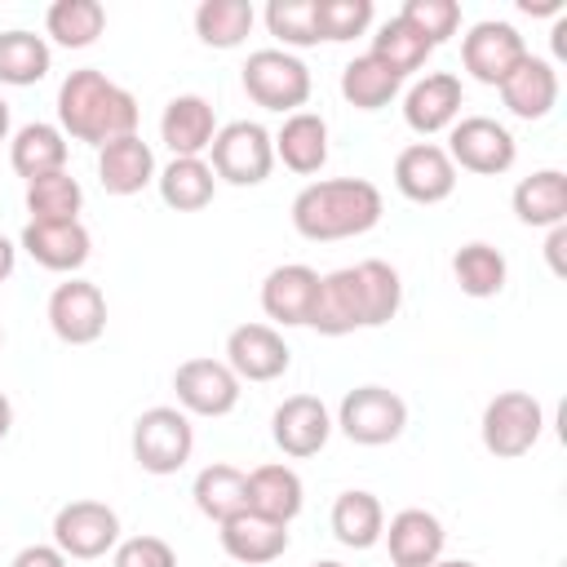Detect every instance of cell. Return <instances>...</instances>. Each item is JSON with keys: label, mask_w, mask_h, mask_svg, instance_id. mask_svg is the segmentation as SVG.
I'll use <instances>...</instances> for the list:
<instances>
[{"label": "cell", "mask_w": 567, "mask_h": 567, "mask_svg": "<svg viewBox=\"0 0 567 567\" xmlns=\"http://www.w3.org/2000/svg\"><path fill=\"white\" fill-rule=\"evenodd\" d=\"M368 53H372L377 62H385V66L403 80V75L421 71V66H425V58H430L434 49H430V40H421L403 18H390V22L372 35V49H368Z\"/></svg>", "instance_id": "f35d334b"}, {"label": "cell", "mask_w": 567, "mask_h": 567, "mask_svg": "<svg viewBox=\"0 0 567 567\" xmlns=\"http://www.w3.org/2000/svg\"><path fill=\"white\" fill-rule=\"evenodd\" d=\"M310 567H346V563H337V558H319V563H310Z\"/></svg>", "instance_id": "816d5d0a"}, {"label": "cell", "mask_w": 567, "mask_h": 567, "mask_svg": "<svg viewBox=\"0 0 567 567\" xmlns=\"http://www.w3.org/2000/svg\"><path fill=\"white\" fill-rule=\"evenodd\" d=\"M385 532V509L372 492H341L332 501V536L346 549H372Z\"/></svg>", "instance_id": "1f68e13d"}, {"label": "cell", "mask_w": 567, "mask_h": 567, "mask_svg": "<svg viewBox=\"0 0 567 567\" xmlns=\"http://www.w3.org/2000/svg\"><path fill=\"white\" fill-rule=\"evenodd\" d=\"M275 159H284V168L301 177L319 173L328 164V120L315 111H292L275 133Z\"/></svg>", "instance_id": "cb8c5ba5"}, {"label": "cell", "mask_w": 567, "mask_h": 567, "mask_svg": "<svg viewBox=\"0 0 567 567\" xmlns=\"http://www.w3.org/2000/svg\"><path fill=\"white\" fill-rule=\"evenodd\" d=\"M501 102L518 120H545L554 111V102H558V71H554V62L527 53L518 62V71L501 84Z\"/></svg>", "instance_id": "603a6c76"}, {"label": "cell", "mask_w": 567, "mask_h": 567, "mask_svg": "<svg viewBox=\"0 0 567 567\" xmlns=\"http://www.w3.org/2000/svg\"><path fill=\"white\" fill-rule=\"evenodd\" d=\"M523 13H563V0H523Z\"/></svg>", "instance_id": "7dc6e473"}, {"label": "cell", "mask_w": 567, "mask_h": 567, "mask_svg": "<svg viewBox=\"0 0 567 567\" xmlns=\"http://www.w3.org/2000/svg\"><path fill=\"white\" fill-rule=\"evenodd\" d=\"M106 27V9L97 0H58L44 13V31L62 49H89Z\"/></svg>", "instance_id": "74e56055"}, {"label": "cell", "mask_w": 567, "mask_h": 567, "mask_svg": "<svg viewBox=\"0 0 567 567\" xmlns=\"http://www.w3.org/2000/svg\"><path fill=\"white\" fill-rule=\"evenodd\" d=\"M394 186L412 204H443L456 190V164L434 142H412L394 159Z\"/></svg>", "instance_id": "4fadbf2b"}, {"label": "cell", "mask_w": 567, "mask_h": 567, "mask_svg": "<svg viewBox=\"0 0 567 567\" xmlns=\"http://www.w3.org/2000/svg\"><path fill=\"white\" fill-rule=\"evenodd\" d=\"M354 270V288H359V306H363V328H381L399 315L403 306V284H399V270L381 257H368Z\"/></svg>", "instance_id": "f546056e"}, {"label": "cell", "mask_w": 567, "mask_h": 567, "mask_svg": "<svg viewBox=\"0 0 567 567\" xmlns=\"http://www.w3.org/2000/svg\"><path fill=\"white\" fill-rule=\"evenodd\" d=\"M434 567H478V563H470V558H439Z\"/></svg>", "instance_id": "f907efd6"}, {"label": "cell", "mask_w": 567, "mask_h": 567, "mask_svg": "<svg viewBox=\"0 0 567 567\" xmlns=\"http://www.w3.org/2000/svg\"><path fill=\"white\" fill-rule=\"evenodd\" d=\"M53 545L66 558H102L120 545V518L102 501H71L53 514Z\"/></svg>", "instance_id": "8fae6325"}, {"label": "cell", "mask_w": 567, "mask_h": 567, "mask_svg": "<svg viewBox=\"0 0 567 567\" xmlns=\"http://www.w3.org/2000/svg\"><path fill=\"white\" fill-rule=\"evenodd\" d=\"M80 208H84V190H80V182L66 168L27 182V213H31V221H80Z\"/></svg>", "instance_id": "8d00e7d4"}, {"label": "cell", "mask_w": 567, "mask_h": 567, "mask_svg": "<svg viewBox=\"0 0 567 567\" xmlns=\"http://www.w3.org/2000/svg\"><path fill=\"white\" fill-rule=\"evenodd\" d=\"M137 115H142L137 97L128 89H120L111 75H102L97 66L71 71L58 89V128L97 151L115 137L137 133Z\"/></svg>", "instance_id": "6da1fadb"}, {"label": "cell", "mask_w": 567, "mask_h": 567, "mask_svg": "<svg viewBox=\"0 0 567 567\" xmlns=\"http://www.w3.org/2000/svg\"><path fill=\"white\" fill-rule=\"evenodd\" d=\"M159 137L173 159H199L217 137V115L199 93H177L159 115Z\"/></svg>", "instance_id": "ac0fdd59"}, {"label": "cell", "mask_w": 567, "mask_h": 567, "mask_svg": "<svg viewBox=\"0 0 567 567\" xmlns=\"http://www.w3.org/2000/svg\"><path fill=\"white\" fill-rule=\"evenodd\" d=\"M252 4L248 0H204L195 9V35L208 49H239L244 35L252 31Z\"/></svg>", "instance_id": "d590c367"}, {"label": "cell", "mask_w": 567, "mask_h": 567, "mask_svg": "<svg viewBox=\"0 0 567 567\" xmlns=\"http://www.w3.org/2000/svg\"><path fill=\"white\" fill-rule=\"evenodd\" d=\"M0 341H4V328H0Z\"/></svg>", "instance_id": "f5cc1de1"}, {"label": "cell", "mask_w": 567, "mask_h": 567, "mask_svg": "<svg viewBox=\"0 0 567 567\" xmlns=\"http://www.w3.org/2000/svg\"><path fill=\"white\" fill-rule=\"evenodd\" d=\"M394 18H403V22H408L421 40H430V49H434V44H443V40L456 35V27H461V4H456V0H403V9H399Z\"/></svg>", "instance_id": "60d3db41"}, {"label": "cell", "mask_w": 567, "mask_h": 567, "mask_svg": "<svg viewBox=\"0 0 567 567\" xmlns=\"http://www.w3.org/2000/svg\"><path fill=\"white\" fill-rule=\"evenodd\" d=\"M270 434H275V443H279L284 456L306 461V456L323 452V443H328V434H332V416H328L323 399H315V394H292V399H284V403L275 408Z\"/></svg>", "instance_id": "9a60e30c"}, {"label": "cell", "mask_w": 567, "mask_h": 567, "mask_svg": "<svg viewBox=\"0 0 567 567\" xmlns=\"http://www.w3.org/2000/svg\"><path fill=\"white\" fill-rule=\"evenodd\" d=\"M13 261H18V248H13L9 235H0V284L13 275Z\"/></svg>", "instance_id": "bcb514c9"}, {"label": "cell", "mask_w": 567, "mask_h": 567, "mask_svg": "<svg viewBox=\"0 0 567 567\" xmlns=\"http://www.w3.org/2000/svg\"><path fill=\"white\" fill-rule=\"evenodd\" d=\"M217 527H221L217 532L221 549L244 567H266V563L284 558V549H288V523H275V518L252 514V509H244V514H235Z\"/></svg>", "instance_id": "ffe728a7"}, {"label": "cell", "mask_w": 567, "mask_h": 567, "mask_svg": "<svg viewBox=\"0 0 567 567\" xmlns=\"http://www.w3.org/2000/svg\"><path fill=\"white\" fill-rule=\"evenodd\" d=\"M49 328L66 346H93L106 332V297L89 279H66L49 292Z\"/></svg>", "instance_id": "30bf717a"}, {"label": "cell", "mask_w": 567, "mask_h": 567, "mask_svg": "<svg viewBox=\"0 0 567 567\" xmlns=\"http://www.w3.org/2000/svg\"><path fill=\"white\" fill-rule=\"evenodd\" d=\"M527 58V40L509 27V22H474L470 31H465V40H461V62H465V71L478 80V84H492V89H501L514 71H518V62Z\"/></svg>", "instance_id": "9c48e42d"}, {"label": "cell", "mask_w": 567, "mask_h": 567, "mask_svg": "<svg viewBox=\"0 0 567 567\" xmlns=\"http://www.w3.org/2000/svg\"><path fill=\"white\" fill-rule=\"evenodd\" d=\"M115 567H177V554L159 536H128L115 545Z\"/></svg>", "instance_id": "7bdbcfd3"}, {"label": "cell", "mask_w": 567, "mask_h": 567, "mask_svg": "<svg viewBox=\"0 0 567 567\" xmlns=\"http://www.w3.org/2000/svg\"><path fill=\"white\" fill-rule=\"evenodd\" d=\"M315 297H319V270H310V266H301V261L275 266V270L261 279V310H266V319H275V323H284V328L310 323Z\"/></svg>", "instance_id": "2e32d148"}, {"label": "cell", "mask_w": 567, "mask_h": 567, "mask_svg": "<svg viewBox=\"0 0 567 567\" xmlns=\"http://www.w3.org/2000/svg\"><path fill=\"white\" fill-rule=\"evenodd\" d=\"M456 115H461V80H456L452 71H430V75H421V80L408 89V97H403V120H408V128L421 133V137L452 128Z\"/></svg>", "instance_id": "e0dca14e"}, {"label": "cell", "mask_w": 567, "mask_h": 567, "mask_svg": "<svg viewBox=\"0 0 567 567\" xmlns=\"http://www.w3.org/2000/svg\"><path fill=\"white\" fill-rule=\"evenodd\" d=\"M399 75L385 66V62H377L372 53H359V58H350L346 66H341V97L350 102V106H359V111H381V106H390L394 102V93H399Z\"/></svg>", "instance_id": "d6a6232c"}, {"label": "cell", "mask_w": 567, "mask_h": 567, "mask_svg": "<svg viewBox=\"0 0 567 567\" xmlns=\"http://www.w3.org/2000/svg\"><path fill=\"white\" fill-rule=\"evenodd\" d=\"M9 567H66V554L58 545H27L13 554Z\"/></svg>", "instance_id": "ee69618b"}, {"label": "cell", "mask_w": 567, "mask_h": 567, "mask_svg": "<svg viewBox=\"0 0 567 567\" xmlns=\"http://www.w3.org/2000/svg\"><path fill=\"white\" fill-rule=\"evenodd\" d=\"M319 13V40H354L372 27V0H315Z\"/></svg>", "instance_id": "b9f144b4"}, {"label": "cell", "mask_w": 567, "mask_h": 567, "mask_svg": "<svg viewBox=\"0 0 567 567\" xmlns=\"http://www.w3.org/2000/svg\"><path fill=\"white\" fill-rule=\"evenodd\" d=\"M447 159L456 168H470L478 177H501L514 168L518 159V142L505 124H496L492 115H465L452 124L447 133Z\"/></svg>", "instance_id": "ba28073f"}, {"label": "cell", "mask_w": 567, "mask_h": 567, "mask_svg": "<svg viewBox=\"0 0 567 567\" xmlns=\"http://www.w3.org/2000/svg\"><path fill=\"white\" fill-rule=\"evenodd\" d=\"M159 199L177 213H199L213 204V190H217V177L208 168V159H168L159 173Z\"/></svg>", "instance_id": "4dcf8cb0"}, {"label": "cell", "mask_w": 567, "mask_h": 567, "mask_svg": "<svg viewBox=\"0 0 567 567\" xmlns=\"http://www.w3.org/2000/svg\"><path fill=\"white\" fill-rule=\"evenodd\" d=\"M315 332L323 337H346L354 328H363V306H359V288H354V270H332V275H319V297H315V310H310V323Z\"/></svg>", "instance_id": "d4e9b609"}, {"label": "cell", "mask_w": 567, "mask_h": 567, "mask_svg": "<svg viewBox=\"0 0 567 567\" xmlns=\"http://www.w3.org/2000/svg\"><path fill=\"white\" fill-rule=\"evenodd\" d=\"M190 496H195V509H199L204 518L226 523V518H235V514L248 509V474L235 470V465H226V461L204 465V470L195 474Z\"/></svg>", "instance_id": "f1b7e54d"}, {"label": "cell", "mask_w": 567, "mask_h": 567, "mask_svg": "<svg viewBox=\"0 0 567 567\" xmlns=\"http://www.w3.org/2000/svg\"><path fill=\"white\" fill-rule=\"evenodd\" d=\"M385 213V199L372 182L363 177H328L310 182L292 199V226L301 239L332 244V239H354L372 230Z\"/></svg>", "instance_id": "7a4b0ae2"}, {"label": "cell", "mask_w": 567, "mask_h": 567, "mask_svg": "<svg viewBox=\"0 0 567 567\" xmlns=\"http://www.w3.org/2000/svg\"><path fill=\"white\" fill-rule=\"evenodd\" d=\"M514 213L523 226H567V173L540 168L514 186Z\"/></svg>", "instance_id": "4316f807"}, {"label": "cell", "mask_w": 567, "mask_h": 567, "mask_svg": "<svg viewBox=\"0 0 567 567\" xmlns=\"http://www.w3.org/2000/svg\"><path fill=\"white\" fill-rule=\"evenodd\" d=\"M97 182L106 195H137L142 186L155 182V151L137 133L106 142L97 151Z\"/></svg>", "instance_id": "7402d4cb"}, {"label": "cell", "mask_w": 567, "mask_h": 567, "mask_svg": "<svg viewBox=\"0 0 567 567\" xmlns=\"http://www.w3.org/2000/svg\"><path fill=\"white\" fill-rule=\"evenodd\" d=\"M49 44L44 35L35 31H0V84H13V89H27V84H40L49 75Z\"/></svg>", "instance_id": "836d02e7"}, {"label": "cell", "mask_w": 567, "mask_h": 567, "mask_svg": "<svg viewBox=\"0 0 567 567\" xmlns=\"http://www.w3.org/2000/svg\"><path fill=\"white\" fill-rule=\"evenodd\" d=\"M408 425V403L385 385H359L337 408V430L359 447L394 443Z\"/></svg>", "instance_id": "52a82bcc"}, {"label": "cell", "mask_w": 567, "mask_h": 567, "mask_svg": "<svg viewBox=\"0 0 567 567\" xmlns=\"http://www.w3.org/2000/svg\"><path fill=\"white\" fill-rule=\"evenodd\" d=\"M22 248L35 266L44 270H80L93 252V239L84 230V221H27L22 226Z\"/></svg>", "instance_id": "d6986e66"}, {"label": "cell", "mask_w": 567, "mask_h": 567, "mask_svg": "<svg viewBox=\"0 0 567 567\" xmlns=\"http://www.w3.org/2000/svg\"><path fill=\"white\" fill-rule=\"evenodd\" d=\"M9 164L27 182H35L44 173H62L66 168V133L58 124H44V120L22 124L9 142Z\"/></svg>", "instance_id": "484cf974"}, {"label": "cell", "mask_w": 567, "mask_h": 567, "mask_svg": "<svg viewBox=\"0 0 567 567\" xmlns=\"http://www.w3.org/2000/svg\"><path fill=\"white\" fill-rule=\"evenodd\" d=\"M381 536L390 545L394 567H434L443 558V540H447L443 523L430 509H399Z\"/></svg>", "instance_id": "44dd1931"}, {"label": "cell", "mask_w": 567, "mask_h": 567, "mask_svg": "<svg viewBox=\"0 0 567 567\" xmlns=\"http://www.w3.org/2000/svg\"><path fill=\"white\" fill-rule=\"evenodd\" d=\"M173 390L182 412L190 416H226L239 403V377L226 368V359H186L173 372Z\"/></svg>", "instance_id": "7c38bea8"}, {"label": "cell", "mask_w": 567, "mask_h": 567, "mask_svg": "<svg viewBox=\"0 0 567 567\" xmlns=\"http://www.w3.org/2000/svg\"><path fill=\"white\" fill-rule=\"evenodd\" d=\"M208 155H213L208 159L213 177H221L230 186H257L275 168V137L257 120H235V124L217 128Z\"/></svg>", "instance_id": "277c9868"}, {"label": "cell", "mask_w": 567, "mask_h": 567, "mask_svg": "<svg viewBox=\"0 0 567 567\" xmlns=\"http://www.w3.org/2000/svg\"><path fill=\"white\" fill-rule=\"evenodd\" d=\"M266 27L284 49H310L319 44V13L315 0H270L266 4Z\"/></svg>", "instance_id": "ab89813d"}, {"label": "cell", "mask_w": 567, "mask_h": 567, "mask_svg": "<svg viewBox=\"0 0 567 567\" xmlns=\"http://www.w3.org/2000/svg\"><path fill=\"white\" fill-rule=\"evenodd\" d=\"M244 93L279 115H292L310 97V66L288 49H257L244 62Z\"/></svg>", "instance_id": "3957f363"}, {"label": "cell", "mask_w": 567, "mask_h": 567, "mask_svg": "<svg viewBox=\"0 0 567 567\" xmlns=\"http://www.w3.org/2000/svg\"><path fill=\"white\" fill-rule=\"evenodd\" d=\"M306 505V487L301 474L292 465H257L248 474V509L266 514L275 523H292Z\"/></svg>", "instance_id": "83f0119b"}, {"label": "cell", "mask_w": 567, "mask_h": 567, "mask_svg": "<svg viewBox=\"0 0 567 567\" xmlns=\"http://www.w3.org/2000/svg\"><path fill=\"white\" fill-rule=\"evenodd\" d=\"M13 430V403H9V394L0 390V439Z\"/></svg>", "instance_id": "c3c4849f"}, {"label": "cell", "mask_w": 567, "mask_h": 567, "mask_svg": "<svg viewBox=\"0 0 567 567\" xmlns=\"http://www.w3.org/2000/svg\"><path fill=\"white\" fill-rule=\"evenodd\" d=\"M540 430H545V408L527 390H501L483 408V447L501 461L527 456L536 447Z\"/></svg>", "instance_id": "8992f818"}, {"label": "cell", "mask_w": 567, "mask_h": 567, "mask_svg": "<svg viewBox=\"0 0 567 567\" xmlns=\"http://www.w3.org/2000/svg\"><path fill=\"white\" fill-rule=\"evenodd\" d=\"M563 244H567V226H554V230H549V244H545L554 275H563V270H567V266H563Z\"/></svg>", "instance_id": "f6af8a7d"}, {"label": "cell", "mask_w": 567, "mask_h": 567, "mask_svg": "<svg viewBox=\"0 0 567 567\" xmlns=\"http://www.w3.org/2000/svg\"><path fill=\"white\" fill-rule=\"evenodd\" d=\"M4 137H9V102L0 97V142H4Z\"/></svg>", "instance_id": "681fc988"}, {"label": "cell", "mask_w": 567, "mask_h": 567, "mask_svg": "<svg viewBox=\"0 0 567 567\" xmlns=\"http://www.w3.org/2000/svg\"><path fill=\"white\" fill-rule=\"evenodd\" d=\"M452 275H456V284H461L465 297H478V301H483V297H496V292L505 288L509 266H505V252H501V248L474 239V244L456 248V257H452Z\"/></svg>", "instance_id": "e575fe53"}, {"label": "cell", "mask_w": 567, "mask_h": 567, "mask_svg": "<svg viewBox=\"0 0 567 567\" xmlns=\"http://www.w3.org/2000/svg\"><path fill=\"white\" fill-rule=\"evenodd\" d=\"M195 452V430L182 408H146L133 421V461L146 474H177Z\"/></svg>", "instance_id": "5b68a950"}, {"label": "cell", "mask_w": 567, "mask_h": 567, "mask_svg": "<svg viewBox=\"0 0 567 567\" xmlns=\"http://www.w3.org/2000/svg\"><path fill=\"white\" fill-rule=\"evenodd\" d=\"M288 363H292V350L270 323H239L226 337V368L239 381H275L288 372Z\"/></svg>", "instance_id": "5bb4252c"}]
</instances>
